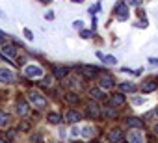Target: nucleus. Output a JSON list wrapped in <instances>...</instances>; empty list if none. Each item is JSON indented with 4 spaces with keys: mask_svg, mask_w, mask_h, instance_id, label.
I'll return each mask as SVG.
<instances>
[{
    "mask_svg": "<svg viewBox=\"0 0 158 143\" xmlns=\"http://www.w3.org/2000/svg\"><path fill=\"white\" fill-rule=\"evenodd\" d=\"M114 13H115V17H117L119 21H127V19H128V4H123V2H119V4L115 6Z\"/></svg>",
    "mask_w": 158,
    "mask_h": 143,
    "instance_id": "1",
    "label": "nucleus"
},
{
    "mask_svg": "<svg viewBox=\"0 0 158 143\" xmlns=\"http://www.w3.org/2000/svg\"><path fill=\"white\" fill-rule=\"evenodd\" d=\"M30 100H32L37 108H45V106H47V99H45L41 93H37V91H32V93H30Z\"/></svg>",
    "mask_w": 158,
    "mask_h": 143,
    "instance_id": "2",
    "label": "nucleus"
},
{
    "mask_svg": "<svg viewBox=\"0 0 158 143\" xmlns=\"http://www.w3.org/2000/svg\"><path fill=\"white\" fill-rule=\"evenodd\" d=\"M24 75L26 76H43V69L41 67H35V65H28L24 69Z\"/></svg>",
    "mask_w": 158,
    "mask_h": 143,
    "instance_id": "3",
    "label": "nucleus"
},
{
    "mask_svg": "<svg viewBox=\"0 0 158 143\" xmlns=\"http://www.w3.org/2000/svg\"><path fill=\"white\" fill-rule=\"evenodd\" d=\"M121 137H123V132H121L119 128H114V130H110V134H108V141H110V143H119Z\"/></svg>",
    "mask_w": 158,
    "mask_h": 143,
    "instance_id": "4",
    "label": "nucleus"
},
{
    "mask_svg": "<svg viewBox=\"0 0 158 143\" xmlns=\"http://www.w3.org/2000/svg\"><path fill=\"white\" fill-rule=\"evenodd\" d=\"M82 119V113H78V112H74V110H69L67 113H65V121L67 123H78Z\"/></svg>",
    "mask_w": 158,
    "mask_h": 143,
    "instance_id": "5",
    "label": "nucleus"
},
{
    "mask_svg": "<svg viewBox=\"0 0 158 143\" xmlns=\"http://www.w3.org/2000/svg\"><path fill=\"white\" fill-rule=\"evenodd\" d=\"M13 78H15V75L11 73V71L10 69H0V80H2V82H13Z\"/></svg>",
    "mask_w": 158,
    "mask_h": 143,
    "instance_id": "6",
    "label": "nucleus"
},
{
    "mask_svg": "<svg viewBox=\"0 0 158 143\" xmlns=\"http://www.w3.org/2000/svg\"><path fill=\"white\" fill-rule=\"evenodd\" d=\"M156 88H158V82H156V80H149V82H145V84L141 86V91H143V93H152Z\"/></svg>",
    "mask_w": 158,
    "mask_h": 143,
    "instance_id": "7",
    "label": "nucleus"
},
{
    "mask_svg": "<svg viewBox=\"0 0 158 143\" xmlns=\"http://www.w3.org/2000/svg\"><path fill=\"white\" fill-rule=\"evenodd\" d=\"M86 112H88V115H89V117H99V115H101V108H99L95 102H89Z\"/></svg>",
    "mask_w": 158,
    "mask_h": 143,
    "instance_id": "8",
    "label": "nucleus"
},
{
    "mask_svg": "<svg viewBox=\"0 0 158 143\" xmlns=\"http://www.w3.org/2000/svg\"><path fill=\"white\" fill-rule=\"evenodd\" d=\"M80 71H82V75H86L88 78H93V76H97V73H99V71H97L95 67H88V65L80 67Z\"/></svg>",
    "mask_w": 158,
    "mask_h": 143,
    "instance_id": "9",
    "label": "nucleus"
},
{
    "mask_svg": "<svg viewBox=\"0 0 158 143\" xmlns=\"http://www.w3.org/2000/svg\"><path fill=\"white\" fill-rule=\"evenodd\" d=\"M110 100L114 102V106H121V104H125V97H123L121 93H112Z\"/></svg>",
    "mask_w": 158,
    "mask_h": 143,
    "instance_id": "10",
    "label": "nucleus"
},
{
    "mask_svg": "<svg viewBox=\"0 0 158 143\" xmlns=\"http://www.w3.org/2000/svg\"><path fill=\"white\" fill-rule=\"evenodd\" d=\"M101 88H104V89L114 88V78H112V76H102V78H101Z\"/></svg>",
    "mask_w": 158,
    "mask_h": 143,
    "instance_id": "11",
    "label": "nucleus"
},
{
    "mask_svg": "<svg viewBox=\"0 0 158 143\" xmlns=\"http://www.w3.org/2000/svg\"><path fill=\"white\" fill-rule=\"evenodd\" d=\"M128 141L130 143H141V134L139 132H136V130H132V132H128Z\"/></svg>",
    "mask_w": 158,
    "mask_h": 143,
    "instance_id": "12",
    "label": "nucleus"
},
{
    "mask_svg": "<svg viewBox=\"0 0 158 143\" xmlns=\"http://www.w3.org/2000/svg\"><path fill=\"white\" fill-rule=\"evenodd\" d=\"M67 73H69V69H65V67H56V69H54V78H63V76H67Z\"/></svg>",
    "mask_w": 158,
    "mask_h": 143,
    "instance_id": "13",
    "label": "nucleus"
},
{
    "mask_svg": "<svg viewBox=\"0 0 158 143\" xmlns=\"http://www.w3.org/2000/svg\"><path fill=\"white\" fill-rule=\"evenodd\" d=\"M2 52H4L8 58H15V54H17V48H15V47H11V45H6V47L2 48Z\"/></svg>",
    "mask_w": 158,
    "mask_h": 143,
    "instance_id": "14",
    "label": "nucleus"
},
{
    "mask_svg": "<svg viewBox=\"0 0 158 143\" xmlns=\"http://www.w3.org/2000/svg\"><path fill=\"white\" fill-rule=\"evenodd\" d=\"M127 125H128L130 128H139V126H141L143 123H141V121H139L138 117H128V119H127Z\"/></svg>",
    "mask_w": 158,
    "mask_h": 143,
    "instance_id": "15",
    "label": "nucleus"
},
{
    "mask_svg": "<svg viewBox=\"0 0 158 143\" xmlns=\"http://www.w3.org/2000/svg\"><path fill=\"white\" fill-rule=\"evenodd\" d=\"M48 123H52V125H60V123H61V115L56 113V112L48 113Z\"/></svg>",
    "mask_w": 158,
    "mask_h": 143,
    "instance_id": "16",
    "label": "nucleus"
},
{
    "mask_svg": "<svg viewBox=\"0 0 158 143\" xmlns=\"http://www.w3.org/2000/svg\"><path fill=\"white\" fill-rule=\"evenodd\" d=\"M91 99H99V100H102L104 99V93H102V89H99V88H95V89H91Z\"/></svg>",
    "mask_w": 158,
    "mask_h": 143,
    "instance_id": "17",
    "label": "nucleus"
},
{
    "mask_svg": "<svg viewBox=\"0 0 158 143\" xmlns=\"http://www.w3.org/2000/svg\"><path fill=\"white\" fill-rule=\"evenodd\" d=\"M17 113H21V115H26V113H28V104L21 100V102L17 104Z\"/></svg>",
    "mask_w": 158,
    "mask_h": 143,
    "instance_id": "18",
    "label": "nucleus"
},
{
    "mask_svg": "<svg viewBox=\"0 0 158 143\" xmlns=\"http://www.w3.org/2000/svg\"><path fill=\"white\" fill-rule=\"evenodd\" d=\"M6 123H10V113H6V112H0V126H2V125H6Z\"/></svg>",
    "mask_w": 158,
    "mask_h": 143,
    "instance_id": "19",
    "label": "nucleus"
},
{
    "mask_svg": "<svg viewBox=\"0 0 158 143\" xmlns=\"http://www.w3.org/2000/svg\"><path fill=\"white\" fill-rule=\"evenodd\" d=\"M102 61H104V63H108V65H114V63H117V59H115L114 56H102Z\"/></svg>",
    "mask_w": 158,
    "mask_h": 143,
    "instance_id": "20",
    "label": "nucleus"
},
{
    "mask_svg": "<svg viewBox=\"0 0 158 143\" xmlns=\"http://www.w3.org/2000/svg\"><path fill=\"white\" fill-rule=\"evenodd\" d=\"M121 91H134V84H128V82L121 84Z\"/></svg>",
    "mask_w": 158,
    "mask_h": 143,
    "instance_id": "21",
    "label": "nucleus"
},
{
    "mask_svg": "<svg viewBox=\"0 0 158 143\" xmlns=\"http://www.w3.org/2000/svg\"><path fill=\"white\" fill-rule=\"evenodd\" d=\"M23 34H24V37H26V39H30V41L34 39V35H32V32H30L28 28H24V30H23Z\"/></svg>",
    "mask_w": 158,
    "mask_h": 143,
    "instance_id": "22",
    "label": "nucleus"
},
{
    "mask_svg": "<svg viewBox=\"0 0 158 143\" xmlns=\"http://www.w3.org/2000/svg\"><path fill=\"white\" fill-rule=\"evenodd\" d=\"M15 134H17V130H15V128H11V130H8L6 137H8V139H13V137H15Z\"/></svg>",
    "mask_w": 158,
    "mask_h": 143,
    "instance_id": "23",
    "label": "nucleus"
},
{
    "mask_svg": "<svg viewBox=\"0 0 158 143\" xmlns=\"http://www.w3.org/2000/svg\"><path fill=\"white\" fill-rule=\"evenodd\" d=\"M67 100H69V102H78V97L73 95V93H69V95H67Z\"/></svg>",
    "mask_w": 158,
    "mask_h": 143,
    "instance_id": "24",
    "label": "nucleus"
},
{
    "mask_svg": "<svg viewBox=\"0 0 158 143\" xmlns=\"http://www.w3.org/2000/svg\"><path fill=\"white\" fill-rule=\"evenodd\" d=\"M106 115H108V117H115V110H112V108H106Z\"/></svg>",
    "mask_w": 158,
    "mask_h": 143,
    "instance_id": "25",
    "label": "nucleus"
},
{
    "mask_svg": "<svg viewBox=\"0 0 158 143\" xmlns=\"http://www.w3.org/2000/svg\"><path fill=\"white\" fill-rule=\"evenodd\" d=\"M127 2H128L130 6H139V4H141V0H127Z\"/></svg>",
    "mask_w": 158,
    "mask_h": 143,
    "instance_id": "26",
    "label": "nucleus"
},
{
    "mask_svg": "<svg viewBox=\"0 0 158 143\" xmlns=\"http://www.w3.org/2000/svg\"><path fill=\"white\" fill-rule=\"evenodd\" d=\"M45 19H47V21H52V19H54V13H52V11H47Z\"/></svg>",
    "mask_w": 158,
    "mask_h": 143,
    "instance_id": "27",
    "label": "nucleus"
},
{
    "mask_svg": "<svg viewBox=\"0 0 158 143\" xmlns=\"http://www.w3.org/2000/svg\"><path fill=\"white\" fill-rule=\"evenodd\" d=\"M80 35H82V37H89V35H91V32H89V30H82V32H80Z\"/></svg>",
    "mask_w": 158,
    "mask_h": 143,
    "instance_id": "28",
    "label": "nucleus"
},
{
    "mask_svg": "<svg viewBox=\"0 0 158 143\" xmlns=\"http://www.w3.org/2000/svg\"><path fill=\"white\" fill-rule=\"evenodd\" d=\"M6 43H8L6 35H4V34H0V45H6Z\"/></svg>",
    "mask_w": 158,
    "mask_h": 143,
    "instance_id": "29",
    "label": "nucleus"
},
{
    "mask_svg": "<svg viewBox=\"0 0 158 143\" xmlns=\"http://www.w3.org/2000/svg\"><path fill=\"white\" fill-rule=\"evenodd\" d=\"M19 128H21V130H28V128H30V125H28V123H26V121H24V123H23V125H21V126H19Z\"/></svg>",
    "mask_w": 158,
    "mask_h": 143,
    "instance_id": "30",
    "label": "nucleus"
},
{
    "mask_svg": "<svg viewBox=\"0 0 158 143\" xmlns=\"http://www.w3.org/2000/svg\"><path fill=\"white\" fill-rule=\"evenodd\" d=\"M95 11H101V4H97V6L91 8V13H95Z\"/></svg>",
    "mask_w": 158,
    "mask_h": 143,
    "instance_id": "31",
    "label": "nucleus"
},
{
    "mask_svg": "<svg viewBox=\"0 0 158 143\" xmlns=\"http://www.w3.org/2000/svg\"><path fill=\"white\" fill-rule=\"evenodd\" d=\"M149 63H151V65H158V59H156V58H149Z\"/></svg>",
    "mask_w": 158,
    "mask_h": 143,
    "instance_id": "32",
    "label": "nucleus"
},
{
    "mask_svg": "<svg viewBox=\"0 0 158 143\" xmlns=\"http://www.w3.org/2000/svg\"><path fill=\"white\" fill-rule=\"evenodd\" d=\"M74 28H82V21H76L74 22Z\"/></svg>",
    "mask_w": 158,
    "mask_h": 143,
    "instance_id": "33",
    "label": "nucleus"
},
{
    "mask_svg": "<svg viewBox=\"0 0 158 143\" xmlns=\"http://www.w3.org/2000/svg\"><path fill=\"white\" fill-rule=\"evenodd\" d=\"M154 132H156V134H158V125H156V126H154Z\"/></svg>",
    "mask_w": 158,
    "mask_h": 143,
    "instance_id": "34",
    "label": "nucleus"
},
{
    "mask_svg": "<svg viewBox=\"0 0 158 143\" xmlns=\"http://www.w3.org/2000/svg\"><path fill=\"white\" fill-rule=\"evenodd\" d=\"M73 2H84V0H73Z\"/></svg>",
    "mask_w": 158,
    "mask_h": 143,
    "instance_id": "35",
    "label": "nucleus"
},
{
    "mask_svg": "<svg viewBox=\"0 0 158 143\" xmlns=\"http://www.w3.org/2000/svg\"><path fill=\"white\" fill-rule=\"evenodd\" d=\"M154 113H156V115H158V108H156V110H154Z\"/></svg>",
    "mask_w": 158,
    "mask_h": 143,
    "instance_id": "36",
    "label": "nucleus"
},
{
    "mask_svg": "<svg viewBox=\"0 0 158 143\" xmlns=\"http://www.w3.org/2000/svg\"><path fill=\"white\" fill-rule=\"evenodd\" d=\"M121 143H130V141H121Z\"/></svg>",
    "mask_w": 158,
    "mask_h": 143,
    "instance_id": "37",
    "label": "nucleus"
},
{
    "mask_svg": "<svg viewBox=\"0 0 158 143\" xmlns=\"http://www.w3.org/2000/svg\"><path fill=\"white\" fill-rule=\"evenodd\" d=\"M91 143H99V141H91Z\"/></svg>",
    "mask_w": 158,
    "mask_h": 143,
    "instance_id": "38",
    "label": "nucleus"
}]
</instances>
